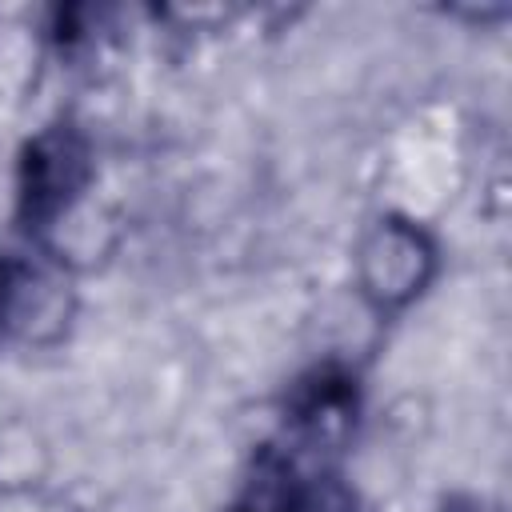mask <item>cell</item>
I'll return each mask as SVG.
<instances>
[{
	"label": "cell",
	"instance_id": "cell-1",
	"mask_svg": "<svg viewBox=\"0 0 512 512\" xmlns=\"http://www.w3.org/2000/svg\"><path fill=\"white\" fill-rule=\"evenodd\" d=\"M228 512H364L340 456L272 436L248 460Z\"/></svg>",
	"mask_w": 512,
	"mask_h": 512
},
{
	"label": "cell",
	"instance_id": "cell-2",
	"mask_svg": "<svg viewBox=\"0 0 512 512\" xmlns=\"http://www.w3.org/2000/svg\"><path fill=\"white\" fill-rule=\"evenodd\" d=\"M96 176L92 144L72 120H52L32 132L16 156V224L44 240L84 200Z\"/></svg>",
	"mask_w": 512,
	"mask_h": 512
},
{
	"label": "cell",
	"instance_id": "cell-3",
	"mask_svg": "<svg viewBox=\"0 0 512 512\" xmlns=\"http://www.w3.org/2000/svg\"><path fill=\"white\" fill-rule=\"evenodd\" d=\"M360 420V376L344 360H320L304 368L280 400L276 436L316 448L328 456H344Z\"/></svg>",
	"mask_w": 512,
	"mask_h": 512
},
{
	"label": "cell",
	"instance_id": "cell-4",
	"mask_svg": "<svg viewBox=\"0 0 512 512\" xmlns=\"http://www.w3.org/2000/svg\"><path fill=\"white\" fill-rule=\"evenodd\" d=\"M432 276H436V244L420 224L404 216H384L360 240L356 280L376 312L408 308L432 284Z\"/></svg>",
	"mask_w": 512,
	"mask_h": 512
},
{
	"label": "cell",
	"instance_id": "cell-5",
	"mask_svg": "<svg viewBox=\"0 0 512 512\" xmlns=\"http://www.w3.org/2000/svg\"><path fill=\"white\" fill-rule=\"evenodd\" d=\"M28 296V268L12 252H0V332L20 316Z\"/></svg>",
	"mask_w": 512,
	"mask_h": 512
},
{
	"label": "cell",
	"instance_id": "cell-6",
	"mask_svg": "<svg viewBox=\"0 0 512 512\" xmlns=\"http://www.w3.org/2000/svg\"><path fill=\"white\" fill-rule=\"evenodd\" d=\"M440 512H480V508H476L472 500H448V504H444Z\"/></svg>",
	"mask_w": 512,
	"mask_h": 512
}]
</instances>
